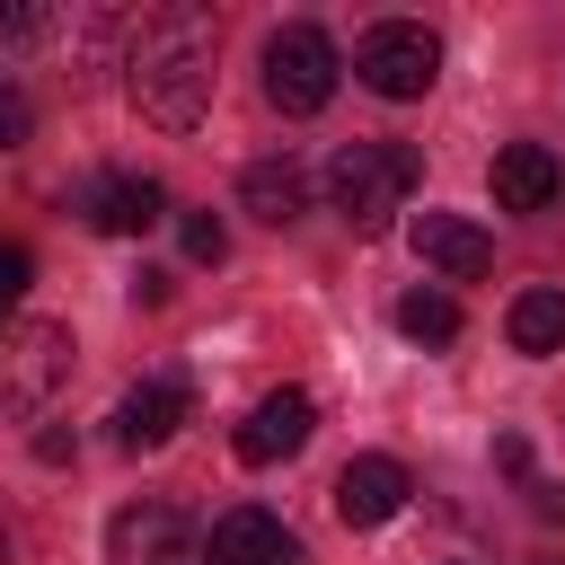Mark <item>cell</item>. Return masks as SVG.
Instances as JSON below:
<instances>
[{
    "label": "cell",
    "instance_id": "obj_1",
    "mask_svg": "<svg viewBox=\"0 0 565 565\" xmlns=\"http://www.w3.org/2000/svg\"><path fill=\"white\" fill-rule=\"evenodd\" d=\"M212 62H221V26L194 0L150 9V26L132 35V106L159 132H194L212 115Z\"/></svg>",
    "mask_w": 565,
    "mask_h": 565
},
{
    "label": "cell",
    "instance_id": "obj_2",
    "mask_svg": "<svg viewBox=\"0 0 565 565\" xmlns=\"http://www.w3.org/2000/svg\"><path fill=\"white\" fill-rule=\"evenodd\" d=\"M415 177H424L415 141H344V150L327 159V203H335L353 230H388V212H406Z\"/></svg>",
    "mask_w": 565,
    "mask_h": 565
},
{
    "label": "cell",
    "instance_id": "obj_3",
    "mask_svg": "<svg viewBox=\"0 0 565 565\" xmlns=\"http://www.w3.org/2000/svg\"><path fill=\"white\" fill-rule=\"evenodd\" d=\"M71 327L62 318H18L0 327V424H35L71 388Z\"/></svg>",
    "mask_w": 565,
    "mask_h": 565
},
{
    "label": "cell",
    "instance_id": "obj_4",
    "mask_svg": "<svg viewBox=\"0 0 565 565\" xmlns=\"http://www.w3.org/2000/svg\"><path fill=\"white\" fill-rule=\"evenodd\" d=\"M353 79L371 88V97H424L433 79H441V35L424 26V18H380L362 44H353Z\"/></svg>",
    "mask_w": 565,
    "mask_h": 565
},
{
    "label": "cell",
    "instance_id": "obj_5",
    "mask_svg": "<svg viewBox=\"0 0 565 565\" xmlns=\"http://www.w3.org/2000/svg\"><path fill=\"white\" fill-rule=\"evenodd\" d=\"M335 79H344V62H335L327 26L291 18V26L265 35V97H274L282 115H318V106L335 97Z\"/></svg>",
    "mask_w": 565,
    "mask_h": 565
},
{
    "label": "cell",
    "instance_id": "obj_6",
    "mask_svg": "<svg viewBox=\"0 0 565 565\" xmlns=\"http://www.w3.org/2000/svg\"><path fill=\"white\" fill-rule=\"evenodd\" d=\"M106 565H203V539L177 503L150 494V503H124L106 521Z\"/></svg>",
    "mask_w": 565,
    "mask_h": 565
},
{
    "label": "cell",
    "instance_id": "obj_7",
    "mask_svg": "<svg viewBox=\"0 0 565 565\" xmlns=\"http://www.w3.org/2000/svg\"><path fill=\"white\" fill-rule=\"evenodd\" d=\"M79 221L106 230V238H141L150 221H168V185L141 177V168H106V177L79 185Z\"/></svg>",
    "mask_w": 565,
    "mask_h": 565
},
{
    "label": "cell",
    "instance_id": "obj_8",
    "mask_svg": "<svg viewBox=\"0 0 565 565\" xmlns=\"http://www.w3.org/2000/svg\"><path fill=\"white\" fill-rule=\"evenodd\" d=\"M406 494H415V477H406L397 459L362 450V459H344V477H335V521H344V530H380V521L406 512Z\"/></svg>",
    "mask_w": 565,
    "mask_h": 565
},
{
    "label": "cell",
    "instance_id": "obj_9",
    "mask_svg": "<svg viewBox=\"0 0 565 565\" xmlns=\"http://www.w3.org/2000/svg\"><path fill=\"white\" fill-rule=\"evenodd\" d=\"M309 433H318L309 388H274V397L247 406V424H238V459H247V468H274V459H291Z\"/></svg>",
    "mask_w": 565,
    "mask_h": 565
},
{
    "label": "cell",
    "instance_id": "obj_10",
    "mask_svg": "<svg viewBox=\"0 0 565 565\" xmlns=\"http://www.w3.org/2000/svg\"><path fill=\"white\" fill-rule=\"evenodd\" d=\"M203 565H300V539H291L265 503H238V512H221V521H212Z\"/></svg>",
    "mask_w": 565,
    "mask_h": 565
},
{
    "label": "cell",
    "instance_id": "obj_11",
    "mask_svg": "<svg viewBox=\"0 0 565 565\" xmlns=\"http://www.w3.org/2000/svg\"><path fill=\"white\" fill-rule=\"evenodd\" d=\"M486 177H494V203H503V212H547V203L565 194V159H556L547 141H503Z\"/></svg>",
    "mask_w": 565,
    "mask_h": 565
},
{
    "label": "cell",
    "instance_id": "obj_12",
    "mask_svg": "<svg viewBox=\"0 0 565 565\" xmlns=\"http://www.w3.org/2000/svg\"><path fill=\"white\" fill-rule=\"evenodd\" d=\"M415 256L433 265V274H450V282H477L486 265H494V238L477 230V221H459V212H415Z\"/></svg>",
    "mask_w": 565,
    "mask_h": 565
},
{
    "label": "cell",
    "instance_id": "obj_13",
    "mask_svg": "<svg viewBox=\"0 0 565 565\" xmlns=\"http://www.w3.org/2000/svg\"><path fill=\"white\" fill-rule=\"evenodd\" d=\"M177 424H185V380H177V371L124 388V406H115V441H124V450H159Z\"/></svg>",
    "mask_w": 565,
    "mask_h": 565
},
{
    "label": "cell",
    "instance_id": "obj_14",
    "mask_svg": "<svg viewBox=\"0 0 565 565\" xmlns=\"http://www.w3.org/2000/svg\"><path fill=\"white\" fill-rule=\"evenodd\" d=\"M238 203L256 212V221H291L300 203H309V177H300V159L291 150H274V159H247V177H238Z\"/></svg>",
    "mask_w": 565,
    "mask_h": 565
},
{
    "label": "cell",
    "instance_id": "obj_15",
    "mask_svg": "<svg viewBox=\"0 0 565 565\" xmlns=\"http://www.w3.org/2000/svg\"><path fill=\"white\" fill-rule=\"evenodd\" d=\"M503 335H512V353H530V362H547V353H565V291H521L512 309H503Z\"/></svg>",
    "mask_w": 565,
    "mask_h": 565
},
{
    "label": "cell",
    "instance_id": "obj_16",
    "mask_svg": "<svg viewBox=\"0 0 565 565\" xmlns=\"http://www.w3.org/2000/svg\"><path fill=\"white\" fill-rule=\"evenodd\" d=\"M397 335L450 344V335H459V300H450V291H406V300H397Z\"/></svg>",
    "mask_w": 565,
    "mask_h": 565
},
{
    "label": "cell",
    "instance_id": "obj_17",
    "mask_svg": "<svg viewBox=\"0 0 565 565\" xmlns=\"http://www.w3.org/2000/svg\"><path fill=\"white\" fill-rule=\"evenodd\" d=\"M177 238H185V256H194V265H221V256H230V230H221L212 212H185V221H177Z\"/></svg>",
    "mask_w": 565,
    "mask_h": 565
},
{
    "label": "cell",
    "instance_id": "obj_18",
    "mask_svg": "<svg viewBox=\"0 0 565 565\" xmlns=\"http://www.w3.org/2000/svg\"><path fill=\"white\" fill-rule=\"evenodd\" d=\"M35 132V106H26V88L18 79H0V150H18Z\"/></svg>",
    "mask_w": 565,
    "mask_h": 565
},
{
    "label": "cell",
    "instance_id": "obj_19",
    "mask_svg": "<svg viewBox=\"0 0 565 565\" xmlns=\"http://www.w3.org/2000/svg\"><path fill=\"white\" fill-rule=\"evenodd\" d=\"M26 274H35V256H26V247H0V318L26 300Z\"/></svg>",
    "mask_w": 565,
    "mask_h": 565
},
{
    "label": "cell",
    "instance_id": "obj_20",
    "mask_svg": "<svg viewBox=\"0 0 565 565\" xmlns=\"http://www.w3.org/2000/svg\"><path fill=\"white\" fill-rule=\"evenodd\" d=\"M44 26H53V9H26V0L0 9V44H26V35H44Z\"/></svg>",
    "mask_w": 565,
    "mask_h": 565
},
{
    "label": "cell",
    "instance_id": "obj_21",
    "mask_svg": "<svg viewBox=\"0 0 565 565\" xmlns=\"http://www.w3.org/2000/svg\"><path fill=\"white\" fill-rule=\"evenodd\" d=\"M494 468H512V477H521V468H530V441H521V433H494Z\"/></svg>",
    "mask_w": 565,
    "mask_h": 565
},
{
    "label": "cell",
    "instance_id": "obj_22",
    "mask_svg": "<svg viewBox=\"0 0 565 565\" xmlns=\"http://www.w3.org/2000/svg\"><path fill=\"white\" fill-rule=\"evenodd\" d=\"M0 565H9V530H0Z\"/></svg>",
    "mask_w": 565,
    "mask_h": 565
}]
</instances>
